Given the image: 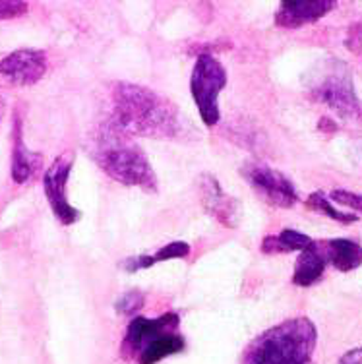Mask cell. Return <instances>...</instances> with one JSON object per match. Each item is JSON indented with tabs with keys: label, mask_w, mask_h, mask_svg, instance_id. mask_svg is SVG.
<instances>
[{
	"label": "cell",
	"mask_w": 362,
	"mask_h": 364,
	"mask_svg": "<svg viewBox=\"0 0 362 364\" xmlns=\"http://www.w3.org/2000/svg\"><path fill=\"white\" fill-rule=\"evenodd\" d=\"M111 124L126 136H147L155 140H173L182 132L179 109L167 97L144 85L119 82L112 87Z\"/></svg>",
	"instance_id": "obj_1"
},
{
	"label": "cell",
	"mask_w": 362,
	"mask_h": 364,
	"mask_svg": "<svg viewBox=\"0 0 362 364\" xmlns=\"http://www.w3.org/2000/svg\"><path fill=\"white\" fill-rule=\"evenodd\" d=\"M316 343V326L308 318H291L256 337L240 364H314Z\"/></svg>",
	"instance_id": "obj_2"
},
{
	"label": "cell",
	"mask_w": 362,
	"mask_h": 364,
	"mask_svg": "<svg viewBox=\"0 0 362 364\" xmlns=\"http://www.w3.org/2000/svg\"><path fill=\"white\" fill-rule=\"evenodd\" d=\"M93 157L112 181L124 186H138L147 192L157 190V176L142 147L136 146L130 136L117 130L111 122H107L95 138Z\"/></svg>",
	"instance_id": "obj_3"
},
{
	"label": "cell",
	"mask_w": 362,
	"mask_h": 364,
	"mask_svg": "<svg viewBox=\"0 0 362 364\" xmlns=\"http://www.w3.org/2000/svg\"><path fill=\"white\" fill-rule=\"evenodd\" d=\"M181 318L174 312L159 318H134L126 329L122 353L138 364H157L163 358L184 349V337L179 333Z\"/></svg>",
	"instance_id": "obj_4"
},
{
	"label": "cell",
	"mask_w": 362,
	"mask_h": 364,
	"mask_svg": "<svg viewBox=\"0 0 362 364\" xmlns=\"http://www.w3.org/2000/svg\"><path fill=\"white\" fill-rule=\"evenodd\" d=\"M227 85V70L215 56L203 53L198 56L190 80V91L198 112L206 127H215L219 122V93Z\"/></svg>",
	"instance_id": "obj_5"
},
{
	"label": "cell",
	"mask_w": 362,
	"mask_h": 364,
	"mask_svg": "<svg viewBox=\"0 0 362 364\" xmlns=\"http://www.w3.org/2000/svg\"><path fill=\"white\" fill-rule=\"evenodd\" d=\"M314 97L320 103L334 109L341 117H356L361 114V101L356 97L353 77L347 66L341 63H331L321 72L318 82L312 85Z\"/></svg>",
	"instance_id": "obj_6"
},
{
	"label": "cell",
	"mask_w": 362,
	"mask_h": 364,
	"mask_svg": "<svg viewBox=\"0 0 362 364\" xmlns=\"http://www.w3.org/2000/svg\"><path fill=\"white\" fill-rule=\"evenodd\" d=\"M240 173L250 184V188L270 205L287 210L299 202L294 184L283 173H279L277 168L267 167L264 163H246Z\"/></svg>",
	"instance_id": "obj_7"
},
{
	"label": "cell",
	"mask_w": 362,
	"mask_h": 364,
	"mask_svg": "<svg viewBox=\"0 0 362 364\" xmlns=\"http://www.w3.org/2000/svg\"><path fill=\"white\" fill-rule=\"evenodd\" d=\"M72 165H74V154L58 155L53 161V165L45 171V176H43L45 196L49 200L53 213L63 225H74L82 218L80 210H76L68 202V194H66Z\"/></svg>",
	"instance_id": "obj_8"
},
{
	"label": "cell",
	"mask_w": 362,
	"mask_h": 364,
	"mask_svg": "<svg viewBox=\"0 0 362 364\" xmlns=\"http://www.w3.org/2000/svg\"><path fill=\"white\" fill-rule=\"evenodd\" d=\"M47 72V55L37 49H20L0 60V80L12 85H33Z\"/></svg>",
	"instance_id": "obj_9"
},
{
	"label": "cell",
	"mask_w": 362,
	"mask_h": 364,
	"mask_svg": "<svg viewBox=\"0 0 362 364\" xmlns=\"http://www.w3.org/2000/svg\"><path fill=\"white\" fill-rule=\"evenodd\" d=\"M335 6H337V2H334V0L281 2L277 8V14H275V23L283 29H299L329 14Z\"/></svg>",
	"instance_id": "obj_10"
},
{
	"label": "cell",
	"mask_w": 362,
	"mask_h": 364,
	"mask_svg": "<svg viewBox=\"0 0 362 364\" xmlns=\"http://www.w3.org/2000/svg\"><path fill=\"white\" fill-rule=\"evenodd\" d=\"M200 196L203 208L225 227H235L238 219V203L235 198L225 194L215 176L203 175L200 178Z\"/></svg>",
	"instance_id": "obj_11"
},
{
	"label": "cell",
	"mask_w": 362,
	"mask_h": 364,
	"mask_svg": "<svg viewBox=\"0 0 362 364\" xmlns=\"http://www.w3.org/2000/svg\"><path fill=\"white\" fill-rule=\"evenodd\" d=\"M326 266H328V256L324 250V242L314 240L312 245L300 252L294 264L293 283L299 287H312L321 279Z\"/></svg>",
	"instance_id": "obj_12"
},
{
	"label": "cell",
	"mask_w": 362,
	"mask_h": 364,
	"mask_svg": "<svg viewBox=\"0 0 362 364\" xmlns=\"http://www.w3.org/2000/svg\"><path fill=\"white\" fill-rule=\"evenodd\" d=\"M43 155L29 151L23 134H21V120H14V146H12V178L18 184L28 182L31 176L41 168Z\"/></svg>",
	"instance_id": "obj_13"
},
{
	"label": "cell",
	"mask_w": 362,
	"mask_h": 364,
	"mask_svg": "<svg viewBox=\"0 0 362 364\" xmlns=\"http://www.w3.org/2000/svg\"><path fill=\"white\" fill-rule=\"evenodd\" d=\"M324 250L328 264L339 272H353L362 264V246L351 238H331L324 240Z\"/></svg>",
	"instance_id": "obj_14"
},
{
	"label": "cell",
	"mask_w": 362,
	"mask_h": 364,
	"mask_svg": "<svg viewBox=\"0 0 362 364\" xmlns=\"http://www.w3.org/2000/svg\"><path fill=\"white\" fill-rule=\"evenodd\" d=\"M190 254V245L188 242H171V245L161 246L159 250L151 256H136V258H128L122 262V267H124L128 273L139 272V269H147V267L155 266L159 262H167V259H176V258H188Z\"/></svg>",
	"instance_id": "obj_15"
},
{
	"label": "cell",
	"mask_w": 362,
	"mask_h": 364,
	"mask_svg": "<svg viewBox=\"0 0 362 364\" xmlns=\"http://www.w3.org/2000/svg\"><path fill=\"white\" fill-rule=\"evenodd\" d=\"M314 240L304 232L294 229H283L279 235H270L262 240V252L265 254H287L302 252L304 248L312 245Z\"/></svg>",
	"instance_id": "obj_16"
},
{
	"label": "cell",
	"mask_w": 362,
	"mask_h": 364,
	"mask_svg": "<svg viewBox=\"0 0 362 364\" xmlns=\"http://www.w3.org/2000/svg\"><path fill=\"white\" fill-rule=\"evenodd\" d=\"M307 203H308V208L320 211V213L328 215L329 219H334V221H337V223L348 225V223H355V221H358V215H353V213H343V211L335 210L324 192H314V194H310Z\"/></svg>",
	"instance_id": "obj_17"
},
{
	"label": "cell",
	"mask_w": 362,
	"mask_h": 364,
	"mask_svg": "<svg viewBox=\"0 0 362 364\" xmlns=\"http://www.w3.org/2000/svg\"><path fill=\"white\" fill-rule=\"evenodd\" d=\"M144 304H146L144 293H139V291H128V293L120 296L119 301L115 302V310L122 316H134L136 312L144 309Z\"/></svg>",
	"instance_id": "obj_18"
},
{
	"label": "cell",
	"mask_w": 362,
	"mask_h": 364,
	"mask_svg": "<svg viewBox=\"0 0 362 364\" xmlns=\"http://www.w3.org/2000/svg\"><path fill=\"white\" fill-rule=\"evenodd\" d=\"M331 200L339 205H347L351 210L362 213V196L355 194V192H348V190H334L331 192Z\"/></svg>",
	"instance_id": "obj_19"
},
{
	"label": "cell",
	"mask_w": 362,
	"mask_h": 364,
	"mask_svg": "<svg viewBox=\"0 0 362 364\" xmlns=\"http://www.w3.org/2000/svg\"><path fill=\"white\" fill-rule=\"evenodd\" d=\"M28 12V2L21 0H0V20L18 18Z\"/></svg>",
	"instance_id": "obj_20"
},
{
	"label": "cell",
	"mask_w": 362,
	"mask_h": 364,
	"mask_svg": "<svg viewBox=\"0 0 362 364\" xmlns=\"http://www.w3.org/2000/svg\"><path fill=\"white\" fill-rule=\"evenodd\" d=\"M339 364H362V347L345 353V355L339 358Z\"/></svg>",
	"instance_id": "obj_21"
},
{
	"label": "cell",
	"mask_w": 362,
	"mask_h": 364,
	"mask_svg": "<svg viewBox=\"0 0 362 364\" xmlns=\"http://www.w3.org/2000/svg\"><path fill=\"white\" fill-rule=\"evenodd\" d=\"M2 117H4V101L0 97V122H2Z\"/></svg>",
	"instance_id": "obj_22"
}]
</instances>
